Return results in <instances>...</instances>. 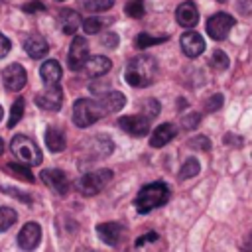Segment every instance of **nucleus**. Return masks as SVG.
I'll use <instances>...</instances> for the list:
<instances>
[{
    "mask_svg": "<svg viewBox=\"0 0 252 252\" xmlns=\"http://www.w3.org/2000/svg\"><path fill=\"white\" fill-rule=\"evenodd\" d=\"M158 75V61L152 55H138L128 61L124 69V81L130 87H148L156 81Z\"/></svg>",
    "mask_w": 252,
    "mask_h": 252,
    "instance_id": "1",
    "label": "nucleus"
},
{
    "mask_svg": "<svg viewBox=\"0 0 252 252\" xmlns=\"http://www.w3.org/2000/svg\"><path fill=\"white\" fill-rule=\"evenodd\" d=\"M167 199H169V187L163 181H154V183H148V185H144L140 189L134 205H136L140 215H146L152 209L165 205Z\"/></svg>",
    "mask_w": 252,
    "mask_h": 252,
    "instance_id": "2",
    "label": "nucleus"
},
{
    "mask_svg": "<svg viewBox=\"0 0 252 252\" xmlns=\"http://www.w3.org/2000/svg\"><path fill=\"white\" fill-rule=\"evenodd\" d=\"M106 112L102 110V106L98 104V100H91V98H79L73 104V122L79 128H87L93 126L94 122H98Z\"/></svg>",
    "mask_w": 252,
    "mask_h": 252,
    "instance_id": "3",
    "label": "nucleus"
},
{
    "mask_svg": "<svg viewBox=\"0 0 252 252\" xmlns=\"http://www.w3.org/2000/svg\"><path fill=\"white\" fill-rule=\"evenodd\" d=\"M10 150H12V154H14L22 163H26V165H39L41 159H43L41 150L37 148V144H35L32 138L24 136V134H16V136L12 138Z\"/></svg>",
    "mask_w": 252,
    "mask_h": 252,
    "instance_id": "4",
    "label": "nucleus"
},
{
    "mask_svg": "<svg viewBox=\"0 0 252 252\" xmlns=\"http://www.w3.org/2000/svg\"><path fill=\"white\" fill-rule=\"evenodd\" d=\"M112 171L110 169H96L91 173H85L79 181H77V189L79 193H83L85 197H93L96 193H100L112 179Z\"/></svg>",
    "mask_w": 252,
    "mask_h": 252,
    "instance_id": "5",
    "label": "nucleus"
},
{
    "mask_svg": "<svg viewBox=\"0 0 252 252\" xmlns=\"http://www.w3.org/2000/svg\"><path fill=\"white\" fill-rule=\"evenodd\" d=\"M234 26V18L230 14H224V12H219L215 16H211L207 20V33L211 39L215 41H222L228 37L230 30Z\"/></svg>",
    "mask_w": 252,
    "mask_h": 252,
    "instance_id": "6",
    "label": "nucleus"
},
{
    "mask_svg": "<svg viewBox=\"0 0 252 252\" xmlns=\"http://www.w3.org/2000/svg\"><path fill=\"white\" fill-rule=\"evenodd\" d=\"M87 55H89V43H87V39L81 37V35L73 37L71 47H69V55H67L69 67H71L73 71H81L83 65H85V61L89 59Z\"/></svg>",
    "mask_w": 252,
    "mask_h": 252,
    "instance_id": "7",
    "label": "nucleus"
},
{
    "mask_svg": "<svg viewBox=\"0 0 252 252\" xmlns=\"http://www.w3.org/2000/svg\"><path fill=\"white\" fill-rule=\"evenodd\" d=\"M18 246L26 252H32L37 248L39 240H41V226L37 222H26L24 228L18 232Z\"/></svg>",
    "mask_w": 252,
    "mask_h": 252,
    "instance_id": "8",
    "label": "nucleus"
},
{
    "mask_svg": "<svg viewBox=\"0 0 252 252\" xmlns=\"http://www.w3.org/2000/svg\"><path fill=\"white\" fill-rule=\"evenodd\" d=\"M2 81H4V87L8 91H22L26 81H28V75H26V69L20 65V63H12L8 65L4 71H2Z\"/></svg>",
    "mask_w": 252,
    "mask_h": 252,
    "instance_id": "9",
    "label": "nucleus"
},
{
    "mask_svg": "<svg viewBox=\"0 0 252 252\" xmlns=\"http://www.w3.org/2000/svg\"><path fill=\"white\" fill-rule=\"evenodd\" d=\"M35 104L39 108H43V110H49V112L59 110L61 104H63V91H61V87H57V85L55 87H47L43 93L35 94Z\"/></svg>",
    "mask_w": 252,
    "mask_h": 252,
    "instance_id": "10",
    "label": "nucleus"
},
{
    "mask_svg": "<svg viewBox=\"0 0 252 252\" xmlns=\"http://www.w3.org/2000/svg\"><path fill=\"white\" fill-rule=\"evenodd\" d=\"M118 126L130 134V136H146L150 132V120L146 116H138V114H132V116H122L118 118Z\"/></svg>",
    "mask_w": 252,
    "mask_h": 252,
    "instance_id": "11",
    "label": "nucleus"
},
{
    "mask_svg": "<svg viewBox=\"0 0 252 252\" xmlns=\"http://www.w3.org/2000/svg\"><path fill=\"white\" fill-rule=\"evenodd\" d=\"M39 177L57 195H67V191H69V179H67V175L61 169H43L39 173Z\"/></svg>",
    "mask_w": 252,
    "mask_h": 252,
    "instance_id": "12",
    "label": "nucleus"
},
{
    "mask_svg": "<svg viewBox=\"0 0 252 252\" xmlns=\"http://www.w3.org/2000/svg\"><path fill=\"white\" fill-rule=\"evenodd\" d=\"M179 41H181L183 53H185L187 57H191V59L199 57V55L205 51V39H203V35L197 33V32H185Z\"/></svg>",
    "mask_w": 252,
    "mask_h": 252,
    "instance_id": "13",
    "label": "nucleus"
},
{
    "mask_svg": "<svg viewBox=\"0 0 252 252\" xmlns=\"http://www.w3.org/2000/svg\"><path fill=\"white\" fill-rule=\"evenodd\" d=\"M175 18H177V24L183 26V28H195L197 22H199V10L195 6V2L187 0L183 4H179V8L175 10Z\"/></svg>",
    "mask_w": 252,
    "mask_h": 252,
    "instance_id": "14",
    "label": "nucleus"
},
{
    "mask_svg": "<svg viewBox=\"0 0 252 252\" xmlns=\"http://www.w3.org/2000/svg\"><path fill=\"white\" fill-rule=\"evenodd\" d=\"M96 234L104 244L116 246L122 238V224H118V222H100L96 226Z\"/></svg>",
    "mask_w": 252,
    "mask_h": 252,
    "instance_id": "15",
    "label": "nucleus"
},
{
    "mask_svg": "<svg viewBox=\"0 0 252 252\" xmlns=\"http://www.w3.org/2000/svg\"><path fill=\"white\" fill-rule=\"evenodd\" d=\"M110 67H112V63H110L108 57H104V55H93V57H89V59L85 61L83 71H85L89 77H102L104 73L110 71Z\"/></svg>",
    "mask_w": 252,
    "mask_h": 252,
    "instance_id": "16",
    "label": "nucleus"
},
{
    "mask_svg": "<svg viewBox=\"0 0 252 252\" xmlns=\"http://www.w3.org/2000/svg\"><path fill=\"white\" fill-rule=\"evenodd\" d=\"M98 104L102 106V110H104L106 114H110V112H118V110L124 108V104H126V96H124L122 93H118V91H108V93L100 94Z\"/></svg>",
    "mask_w": 252,
    "mask_h": 252,
    "instance_id": "17",
    "label": "nucleus"
},
{
    "mask_svg": "<svg viewBox=\"0 0 252 252\" xmlns=\"http://www.w3.org/2000/svg\"><path fill=\"white\" fill-rule=\"evenodd\" d=\"M175 138V126L171 124V122H163V124H159L154 132H152V136H150V146L152 148H161V146H165L167 142H171Z\"/></svg>",
    "mask_w": 252,
    "mask_h": 252,
    "instance_id": "18",
    "label": "nucleus"
},
{
    "mask_svg": "<svg viewBox=\"0 0 252 252\" xmlns=\"http://www.w3.org/2000/svg\"><path fill=\"white\" fill-rule=\"evenodd\" d=\"M24 49H26V53H28L30 57L39 59V57H43V55L49 51V45H47V41H45L41 35L32 33V35H28V37L24 39Z\"/></svg>",
    "mask_w": 252,
    "mask_h": 252,
    "instance_id": "19",
    "label": "nucleus"
},
{
    "mask_svg": "<svg viewBox=\"0 0 252 252\" xmlns=\"http://www.w3.org/2000/svg\"><path fill=\"white\" fill-rule=\"evenodd\" d=\"M39 75H41V81L45 87H55L61 81V65L55 59H47V61H43Z\"/></svg>",
    "mask_w": 252,
    "mask_h": 252,
    "instance_id": "20",
    "label": "nucleus"
},
{
    "mask_svg": "<svg viewBox=\"0 0 252 252\" xmlns=\"http://www.w3.org/2000/svg\"><path fill=\"white\" fill-rule=\"evenodd\" d=\"M59 24H61V30H63V33H67V35H71V33H75L77 30H79V26L83 24V20H81V16L75 12V10H63L61 14H59Z\"/></svg>",
    "mask_w": 252,
    "mask_h": 252,
    "instance_id": "21",
    "label": "nucleus"
},
{
    "mask_svg": "<svg viewBox=\"0 0 252 252\" xmlns=\"http://www.w3.org/2000/svg\"><path fill=\"white\" fill-rule=\"evenodd\" d=\"M65 134L55 128V126H49L45 130V146L51 150V152H63L65 150Z\"/></svg>",
    "mask_w": 252,
    "mask_h": 252,
    "instance_id": "22",
    "label": "nucleus"
},
{
    "mask_svg": "<svg viewBox=\"0 0 252 252\" xmlns=\"http://www.w3.org/2000/svg\"><path fill=\"white\" fill-rule=\"evenodd\" d=\"M165 39H167V35H150V33H138V37H136V47H138V49H146V47H152V45L163 43Z\"/></svg>",
    "mask_w": 252,
    "mask_h": 252,
    "instance_id": "23",
    "label": "nucleus"
},
{
    "mask_svg": "<svg viewBox=\"0 0 252 252\" xmlns=\"http://www.w3.org/2000/svg\"><path fill=\"white\" fill-rule=\"evenodd\" d=\"M201 165H199V159L197 158H187L181 165V171H179V179H189V177H195L199 173Z\"/></svg>",
    "mask_w": 252,
    "mask_h": 252,
    "instance_id": "24",
    "label": "nucleus"
},
{
    "mask_svg": "<svg viewBox=\"0 0 252 252\" xmlns=\"http://www.w3.org/2000/svg\"><path fill=\"white\" fill-rule=\"evenodd\" d=\"M16 220H18V215H16L14 209H10V207H0V232L8 230Z\"/></svg>",
    "mask_w": 252,
    "mask_h": 252,
    "instance_id": "25",
    "label": "nucleus"
},
{
    "mask_svg": "<svg viewBox=\"0 0 252 252\" xmlns=\"http://www.w3.org/2000/svg\"><path fill=\"white\" fill-rule=\"evenodd\" d=\"M114 4V0H81V6L89 12H104Z\"/></svg>",
    "mask_w": 252,
    "mask_h": 252,
    "instance_id": "26",
    "label": "nucleus"
},
{
    "mask_svg": "<svg viewBox=\"0 0 252 252\" xmlns=\"http://www.w3.org/2000/svg\"><path fill=\"white\" fill-rule=\"evenodd\" d=\"M209 63H211V67L217 69V71H224V69H228V57H226V53L220 51V49H215V51H213Z\"/></svg>",
    "mask_w": 252,
    "mask_h": 252,
    "instance_id": "27",
    "label": "nucleus"
},
{
    "mask_svg": "<svg viewBox=\"0 0 252 252\" xmlns=\"http://www.w3.org/2000/svg\"><path fill=\"white\" fill-rule=\"evenodd\" d=\"M24 116V98H18L14 104H12V108H10V120H8V128H14L18 122H20V118Z\"/></svg>",
    "mask_w": 252,
    "mask_h": 252,
    "instance_id": "28",
    "label": "nucleus"
},
{
    "mask_svg": "<svg viewBox=\"0 0 252 252\" xmlns=\"http://www.w3.org/2000/svg\"><path fill=\"white\" fill-rule=\"evenodd\" d=\"M6 171H10V173H14V175H18V177H22V179H26V181H33V175H32V171L28 169V165L6 163Z\"/></svg>",
    "mask_w": 252,
    "mask_h": 252,
    "instance_id": "29",
    "label": "nucleus"
},
{
    "mask_svg": "<svg viewBox=\"0 0 252 252\" xmlns=\"http://www.w3.org/2000/svg\"><path fill=\"white\" fill-rule=\"evenodd\" d=\"M124 12L130 18H142L144 16V0H128L124 6Z\"/></svg>",
    "mask_w": 252,
    "mask_h": 252,
    "instance_id": "30",
    "label": "nucleus"
},
{
    "mask_svg": "<svg viewBox=\"0 0 252 252\" xmlns=\"http://www.w3.org/2000/svg\"><path fill=\"white\" fill-rule=\"evenodd\" d=\"M142 110H144V114H142V116H146L148 120H152L154 116H158V114H159L161 106H159V102H158L156 98H148V100H144Z\"/></svg>",
    "mask_w": 252,
    "mask_h": 252,
    "instance_id": "31",
    "label": "nucleus"
},
{
    "mask_svg": "<svg viewBox=\"0 0 252 252\" xmlns=\"http://www.w3.org/2000/svg\"><path fill=\"white\" fill-rule=\"evenodd\" d=\"M201 124V112H189L181 118V128L183 130H195Z\"/></svg>",
    "mask_w": 252,
    "mask_h": 252,
    "instance_id": "32",
    "label": "nucleus"
},
{
    "mask_svg": "<svg viewBox=\"0 0 252 252\" xmlns=\"http://www.w3.org/2000/svg\"><path fill=\"white\" fill-rule=\"evenodd\" d=\"M222 100H224V96H222L220 93H217V94L209 96V98L203 102V108H205V112H215V110H219V108L222 106Z\"/></svg>",
    "mask_w": 252,
    "mask_h": 252,
    "instance_id": "33",
    "label": "nucleus"
},
{
    "mask_svg": "<svg viewBox=\"0 0 252 252\" xmlns=\"http://www.w3.org/2000/svg\"><path fill=\"white\" fill-rule=\"evenodd\" d=\"M81 26H83L85 33L93 35V33H98V32L102 30V20H98V18H87V20H85Z\"/></svg>",
    "mask_w": 252,
    "mask_h": 252,
    "instance_id": "34",
    "label": "nucleus"
},
{
    "mask_svg": "<svg viewBox=\"0 0 252 252\" xmlns=\"http://www.w3.org/2000/svg\"><path fill=\"white\" fill-rule=\"evenodd\" d=\"M187 146H189V148H193V150L207 152V150H211V140H209V138H205V136H195V138H191V140L187 142Z\"/></svg>",
    "mask_w": 252,
    "mask_h": 252,
    "instance_id": "35",
    "label": "nucleus"
},
{
    "mask_svg": "<svg viewBox=\"0 0 252 252\" xmlns=\"http://www.w3.org/2000/svg\"><path fill=\"white\" fill-rule=\"evenodd\" d=\"M102 45L114 49V47L118 45V35H116V33H104V35H102Z\"/></svg>",
    "mask_w": 252,
    "mask_h": 252,
    "instance_id": "36",
    "label": "nucleus"
},
{
    "mask_svg": "<svg viewBox=\"0 0 252 252\" xmlns=\"http://www.w3.org/2000/svg\"><path fill=\"white\" fill-rule=\"evenodd\" d=\"M10 47H12V43H10V39L0 32V59L2 57H6L8 55V51H10Z\"/></svg>",
    "mask_w": 252,
    "mask_h": 252,
    "instance_id": "37",
    "label": "nucleus"
},
{
    "mask_svg": "<svg viewBox=\"0 0 252 252\" xmlns=\"http://www.w3.org/2000/svg\"><path fill=\"white\" fill-rule=\"evenodd\" d=\"M156 240H158V234H156V232H148V234L136 238V246L140 248V246H144L146 242H156Z\"/></svg>",
    "mask_w": 252,
    "mask_h": 252,
    "instance_id": "38",
    "label": "nucleus"
},
{
    "mask_svg": "<svg viewBox=\"0 0 252 252\" xmlns=\"http://www.w3.org/2000/svg\"><path fill=\"white\" fill-rule=\"evenodd\" d=\"M238 10H240V14L248 16L252 12V0H238Z\"/></svg>",
    "mask_w": 252,
    "mask_h": 252,
    "instance_id": "39",
    "label": "nucleus"
},
{
    "mask_svg": "<svg viewBox=\"0 0 252 252\" xmlns=\"http://www.w3.org/2000/svg\"><path fill=\"white\" fill-rule=\"evenodd\" d=\"M26 12H35V10H43V4L41 2H32V4H26L24 6Z\"/></svg>",
    "mask_w": 252,
    "mask_h": 252,
    "instance_id": "40",
    "label": "nucleus"
},
{
    "mask_svg": "<svg viewBox=\"0 0 252 252\" xmlns=\"http://www.w3.org/2000/svg\"><path fill=\"white\" fill-rule=\"evenodd\" d=\"M4 154V142H2V138H0V156Z\"/></svg>",
    "mask_w": 252,
    "mask_h": 252,
    "instance_id": "41",
    "label": "nucleus"
},
{
    "mask_svg": "<svg viewBox=\"0 0 252 252\" xmlns=\"http://www.w3.org/2000/svg\"><path fill=\"white\" fill-rule=\"evenodd\" d=\"M2 118H4V108L0 106V120H2Z\"/></svg>",
    "mask_w": 252,
    "mask_h": 252,
    "instance_id": "42",
    "label": "nucleus"
},
{
    "mask_svg": "<svg viewBox=\"0 0 252 252\" xmlns=\"http://www.w3.org/2000/svg\"><path fill=\"white\" fill-rule=\"evenodd\" d=\"M217 2H226V0H217Z\"/></svg>",
    "mask_w": 252,
    "mask_h": 252,
    "instance_id": "43",
    "label": "nucleus"
},
{
    "mask_svg": "<svg viewBox=\"0 0 252 252\" xmlns=\"http://www.w3.org/2000/svg\"><path fill=\"white\" fill-rule=\"evenodd\" d=\"M55 2H63V0H55Z\"/></svg>",
    "mask_w": 252,
    "mask_h": 252,
    "instance_id": "44",
    "label": "nucleus"
}]
</instances>
